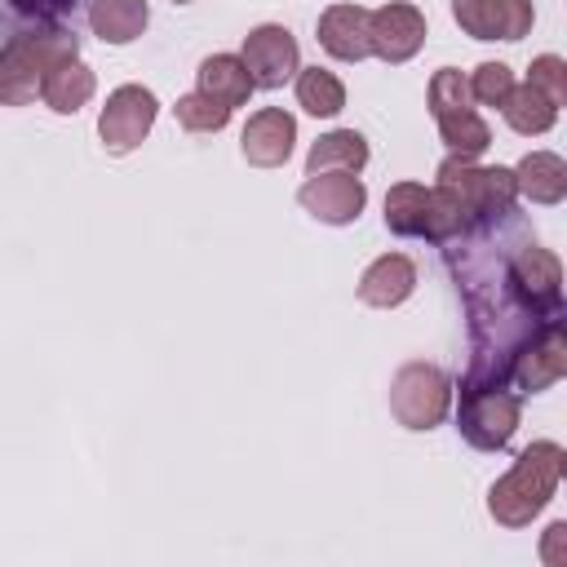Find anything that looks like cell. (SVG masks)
I'll use <instances>...</instances> for the list:
<instances>
[{
	"label": "cell",
	"instance_id": "277c9868",
	"mask_svg": "<svg viewBox=\"0 0 567 567\" xmlns=\"http://www.w3.org/2000/svg\"><path fill=\"white\" fill-rule=\"evenodd\" d=\"M434 177L447 190H456V199L465 204V213L474 217V226L501 221V217L514 213L518 182H514V168H505V164H474L470 155H447Z\"/></svg>",
	"mask_w": 567,
	"mask_h": 567
},
{
	"label": "cell",
	"instance_id": "5bb4252c",
	"mask_svg": "<svg viewBox=\"0 0 567 567\" xmlns=\"http://www.w3.org/2000/svg\"><path fill=\"white\" fill-rule=\"evenodd\" d=\"M319 44L337 62H363L372 53V44H368V9L363 4H328L319 13Z\"/></svg>",
	"mask_w": 567,
	"mask_h": 567
},
{
	"label": "cell",
	"instance_id": "4316f807",
	"mask_svg": "<svg viewBox=\"0 0 567 567\" xmlns=\"http://www.w3.org/2000/svg\"><path fill=\"white\" fill-rule=\"evenodd\" d=\"M465 80H470V97L483 106H501L514 89V71L505 62H478L474 75H465Z\"/></svg>",
	"mask_w": 567,
	"mask_h": 567
},
{
	"label": "cell",
	"instance_id": "ba28073f",
	"mask_svg": "<svg viewBox=\"0 0 567 567\" xmlns=\"http://www.w3.org/2000/svg\"><path fill=\"white\" fill-rule=\"evenodd\" d=\"M155 115H159V102H155L151 89H142V84H120V89L106 97L102 115H97V137H102V146H106L111 155H128V151H137L142 137L151 133Z\"/></svg>",
	"mask_w": 567,
	"mask_h": 567
},
{
	"label": "cell",
	"instance_id": "9a60e30c",
	"mask_svg": "<svg viewBox=\"0 0 567 567\" xmlns=\"http://www.w3.org/2000/svg\"><path fill=\"white\" fill-rule=\"evenodd\" d=\"M416 288V261L403 257V252H385L377 257L363 279H359V301L363 306H377V310H390V306H403Z\"/></svg>",
	"mask_w": 567,
	"mask_h": 567
},
{
	"label": "cell",
	"instance_id": "44dd1931",
	"mask_svg": "<svg viewBox=\"0 0 567 567\" xmlns=\"http://www.w3.org/2000/svg\"><path fill=\"white\" fill-rule=\"evenodd\" d=\"M385 226L403 239H425V230H430V190L421 182H394L385 190Z\"/></svg>",
	"mask_w": 567,
	"mask_h": 567
},
{
	"label": "cell",
	"instance_id": "484cf974",
	"mask_svg": "<svg viewBox=\"0 0 567 567\" xmlns=\"http://www.w3.org/2000/svg\"><path fill=\"white\" fill-rule=\"evenodd\" d=\"M474 97H470V80L456 71V66H439L434 80H430V115H456V111H470Z\"/></svg>",
	"mask_w": 567,
	"mask_h": 567
},
{
	"label": "cell",
	"instance_id": "7402d4cb",
	"mask_svg": "<svg viewBox=\"0 0 567 567\" xmlns=\"http://www.w3.org/2000/svg\"><path fill=\"white\" fill-rule=\"evenodd\" d=\"M501 111H505V124H509L514 133H523V137L549 133L554 120H558V106H554L536 84H514L509 97L501 102Z\"/></svg>",
	"mask_w": 567,
	"mask_h": 567
},
{
	"label": "cell",
	"instance_id": "6da1fadb",
	"mask_svg": "<svg viewBox=\"0 0 567 567\" xmlns=\"http://www.w3.org/2000/svg\"><path fill=\"white\" fill-rule=\"evenodd\" d=\"M563 465H567V452L554 443V439H536L532 447L518 452V461L492 483L487 492V514L501 523V527H527L558 492L563 483Z\"/></svg>",
	"mask_w": 567,
	"mask_h": 567
},
{
	"label": "cell",
	"instance_id": "30bf717a",
	"mask_svg": "<svg viewBox=\"0 0 567 567\" xmlns=\"http://www.w3.org/2000/svg\"><path fill=\"white\" fill-rule=\"evenodd\" d=\"M244 66L252 75V89H279L284 80H292L301 66H297V40L288 27L279 22H266V27H252L244 35Z\"/></svg>",
	"mask_w": 567,
	"mask_h": 567
},
{
	"label": "cell",
	"instance_id": "3957f363",
	"mask_svg": "<svg viewBox=\"0 0 567 567\" xmlns=\"http://www.w3.org/2000/svg\"><path fill=\"white\" fill-rule=\"evenodd\" d=\"M523 416V399L509 385L496 381H470L461 377V403H456V430L478 452H501Z\"/></svg>",
	"mask_w": 567,
	"mask_h": 567
},
{
	"label": "cell",
	"instance_id": "2e32d148",
	"mask_svg": "<svg viewBox=\"0 0 567 567\" xmlns=\"http://www.w3.org/2000/svg\"><path fill=\"white\" fill-rule=\"evenodd\" d=\"M514 182H518V195L532 199V204H563V195H567V164L554 151H532V155L518 159Z\"/></svg>",
	"mask_w": 567,
	"mask_h": 567
},
{
	"label": "cell",
	"instance_id": "9c48e42d",
	"mask_svg": "<svg viewBox=\"0 0 567 567\" xmlns=\"http://www.w3.org/2000/svg\"><path fill=\"white\" fill-rule=\"evenodd\" d=\"M368 44L390 66L416 58V49L425 44V13L416 4H403V0L381 4L377 13H368Z\"/></svg>",
	"mask_w": 567,
	"mask_h": 567
},
{
	"label": "cell",
	"instance_id": "ffe728a7",
	"mask_svg": "<svg viewBox=\"0 0 567 567\" xmlns=\"http://www.w3.org/2000/svg\"><path fill=\"white\" fill-rule=\"evenodd\" d=\"M363 164H368V142L354 128L323 133L306 155V173H359Z\"/></svg>",
	"mask_w": 567,
	"mask_h": 567
},
{
	"label": "cell",
	"instance_id": "7c38bea8",
	"mask_svg": "<svg viewBox=\"0 0 567 567\" xmlns=\"http://www.w3.org/2000/svg\"><path fill=\"white\" fill-rule=\"evenodd\" d=\"M452 18L474 40H523L536 9L532 0H452Z\"/></svg>",
	"mask_w": 567,
	"mask_h": 567
},
{
	"label": "cell",
	"instance_id": "8992f818",
	"mask_svg": "<svg viewBox=\"0 0 567 567\" xmlns=\"http://www.w3.org/2000/svg\"><path fill=\"white\" fill-rule=\"evenodd\" d=\"M452 408V381L439 363H403L390 381V412L408 430H434Z\"/></svg>",
	"mask_w": 567,
	"mask_h": 567
},
{
	"label": "cell",
	"instance_id": "4fadbf2b",
	"mask_svg": "<svg viewBox=\"0 0 567 567\" xmlns=\"http://www.w3.org/2000/svg\"><path fill=\"white\" fill-rule=\"evenodd\" d=\"M292 142H297V120H292L284 106H261L257 115H248V124H244V133H239V151H244V159L257 164V168H279V164H288Z\"/></svg>",
	"mask_w": 567,
	"mask_h": 567
},
{
	"label": "cell",
	"instance_id": "ac0fdd59",
	"mask_svg": "<svg viewBox=\"0 0 567 567\" xmlns=\"http://www.w3.org/2000/svg\"><path fill=\"white\" fill-rule=\"evenodd\" d=\"M151 9L146 0H89V27L106 44H128L146 31Z\"/></svg>",
	"mask_w": 567,
	"mask_h": 567
},
{
	"label": "cell",
	"instance_id": "cb8c5ba5",
	"mask_svg": "<svg viewBox=\"0 0 567 567\" xmlns=\"http://www.w3.org/2000/svg\"><path fill=\"white\" fill-rule=\"evenodd\" d=\"M439 124V137H443V146L452 151V155H483L487 146H492V128H487V120L470 106V111H456V115H439L434 120Z\"/></svg>",
	"mask_w": 567,
	"mask_h": 567
},
{
	"label": "cell",
	"instance_id": "e0dca14e",
	"mask_svg": "<svg viewBox=\"0 0 567 567\" xmlns=\"http://www.w3.org/2000/svg\"><path fill=\"white\" fill-rule=\"evenodd\" d=\"M199 93H208L213 102H221V106H244L248 102V93H252V75H248V66H244V58H235V53H213V58H204L199 62Z\"/></svg>",
	"mask_w": 567,
	"mask_h": 567
},
{
	"label": "cell",
	"instance_id": "5b68a950",
	"mask_svg": "<svg viewBox=\"0 0 567 567\" xmlns=\"http://www.w3.org/2000/svg\"><path fill=\"white\" fill-rule=\"evenodd\" d=\"M501 270H505V284H509L514 301H518L532 319H540V323H545V319H563V266H558V257H554L549 248L523 239V244L501 261Z\"/></svg>",
	"mask_w": 567,
	"mask_h": 567
},
{
	"label": "cell",
	"instance_id": "f546056e",
	"mask_svg": "<svg viewBox=\"0 0 567 567\" xmlns=\"http://www.w3.org/2000/svg\"><path fill=\"white\" fill-rule=\"evenodd\" d=\"M567 536V523H549V540H545V558L558 563V540Z\"/></svg>",
	"mask_w": 567,
	"mask_h": 567
},
{
	"label": "cell",
	"instance_id": "603a6c76",
	"mask_svg": "<svg viewBox=\"0 0 567 567\" xmlns=\"http://www.w3.org/2000/svg\"><path fill=\"white\" fill-rule=\"evenodd\" d=\"M297 106L332 120L346 106V84L323 66H306V71H297Z\"/></svg>",
	"mask_w": 567,
	"mask_h": 567
},
{
	"label": "cell",
	"instance_id": "d4e9b609",
	"mask_svg": "<svg viewBox=\"0 0 567 567\" xmlns=\"http://www.w3.org/2000/svg\"><path fill=\"white\" fill-rule=\"evenodd\" d=\"M173 115H177V124L186 128V133H221L226 124H230V106H221V102H213L208 93H186V97H177V106H173Z\"/></svg>",
	"mask_w": 567,
	"mask_h": 567
},
{
	"label": "cell",
	"instance_id": "52a82bcc",
	"mask_svg": "<svg viewBox=\"0 0 567 567\" xmlns=\"http://www.w3.org/2000/svg\"><path fill=\"white\" fill-rule=\"evenodd\" d=\"M567 372V332L563 319H549L540 328H532L518 350L509 354V385H518L523 394H540L554 381H563Z\"/></svg>",
	"mask_w": 567,
	"mask_h": 567
},
{
	"label": "cell",
	"instance_id": "8fae6325",
	"mask_svg": "<svg viewBox=\"0 0 567 567\" xmlns=\"http://www.w3.org/2000/svg\"><path fill=\"white\" fill-rule=\"evenodd\" d=\"M301 208L328 226H350L363 204H368V186L359 182V173H310L297 190Z\"/></svg>",
	"mask_w": 567,
	"mask_h": 567
},
{
	"label": "cell",
	"instance_id": "f1b7e54d",
	"mask_svg": "<svg viewBox=\"0 0 567 567\" xmlns=\"http://www.w3.org/2000/svg\"><path fill=\"white\" fill-rule=\"evenodd\" d=\"M18 13H27V18H35V22H58V18H66V13H75V4L80 0H9Z\"/></svg>",
	"mask_w": 567,
	"mask_h": 567
},
{
	"label": "cell",
	"instance_id": "4dcf8cb0",
	"mask_svg": "<svg viewBox=\"0 0 567 567\" xmlns=\"http://www.w3.org/2000/svg\"><path fill=\"white\" fill-rule=\"evenodd\" d=\"M173 4H190V0H173Z\"/></svg>",
	"mask_w": 567,
	"mask_h": 567
},
{
	"label": "cell",
	"instance_id": "d6986e66",
	"mask_svg": "<svg viewBox=\"0 0 567 567\" xmlns=\"http://www.w3.org/2000/svg\"><path fill=\"white\" fill-rule=\"evenodd\" d=\"M93 89H97V75H93L80 58H71V62H62V66H53V71L44 75L40 97H44L49 111H58V115H75V111L93 97Z\"/></svg>",
	"mask_w": 567,
	"mask_h": 567
},
{
	"label": "cell",
	"instance_id": "7a4b0ae2",
	"mask_svg": "<svg viewBox=\"0 0 567 567\" xmlns=\"http://www.w3.org/2000/svg\"><path fill=\"white\" fill-rule=\"evenodd\" d=\"M71 58H80V40L66 27H35L9 35V44L0 49V102L4 106L35 102L44 75Z\"/></svg>",
	"mask_w": 567,
	"mask_h": 567
},
{
	"label": "cell",
	"instance_id": "83f0119b",
	"mask_svg": "<svg viewBox=\"0 0 567 567\" xmlns=\"http://www.w3.org/2000/svg\"><path fill=\"white\" fill-rule=\"evenodd\" d=\"M527 84H536L554 106H563V102H567V62H563L558 53H540V58H532V66H527Z\"/></svg>",
	"mask_w": 567,
	"mask_h": 567
}]
</instances>
